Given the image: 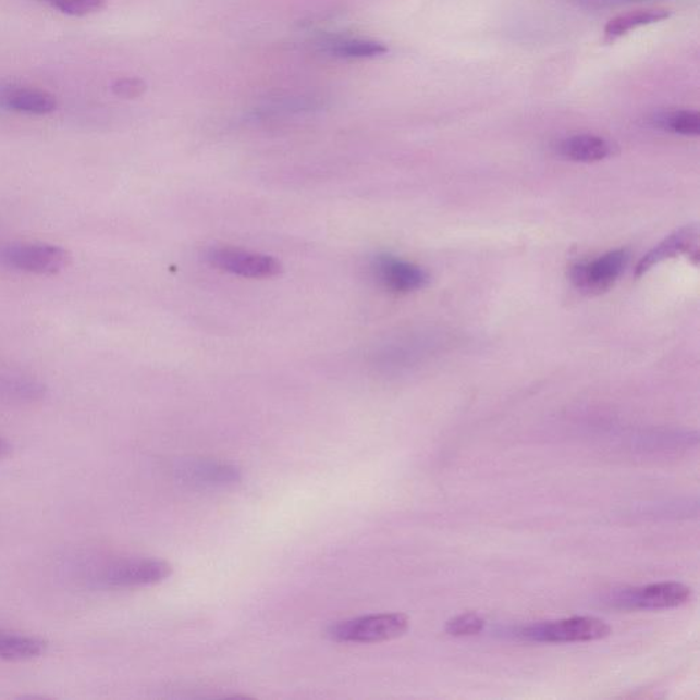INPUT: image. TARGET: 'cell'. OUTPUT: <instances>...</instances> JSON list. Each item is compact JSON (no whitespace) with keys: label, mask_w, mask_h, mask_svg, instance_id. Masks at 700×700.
Instances as JSON below:
<instances>
[{"label":"cell","mask_w":700,"mask_h":700,"mask_svg":"<svg viewBox=\"0 0 700 700\" xmlns=\"http://www.w3.org/2000/svg\"><path fill=\"white\" fill-rule=\"evenodd\" d=\"M372 274L389 292L406 295L420 291L429 282V274L420 266L392 255H379L373 259Z\"/></svg>","instance_id":"9c48e42d"},{"label":"cell","mask_w":700,"mask_h":700,"mask_svg":"<svg viewBox=\"0 0 700 700\" xmlns=\"http://www.w3.org/2000/svg\"><path fill=\"white\" fill-rule=\"evenodd\" d=\"M206 260L216 269L250 280H267L282 271L280 261L272 256L233 247H212Z\"/></svg>","instance_id":"8992f818"},{"label":"cell","mask_w":700,"mask_h":700,"mask_svg":"<svg viewBox=\"0 0 700 700\" xmlns=\"http://www.w3.org/2000/svg\"><path fill=\"white\" fill-rule=\"evenodd\" d=\"M484 619L477 613H465L462 616L449 619L445 630L452 636H474L482 633Z\"/></svg>","instance_id":"ac0fdd59"},{"label":"cell","mask_w":700,"mask_h":700,"mask_svg":"<svg viewBox=\"0 0 700 700\" xmlns=\"http://www.w3.org/2000/svg\"><path fill=\"white\" fill-rule=\"evenodd\" d=\"M692 590L677 581L654 582L616 592L611 598L613 606L627 611H661L687 605Z\"/></svg>","instance_id":"277c9868"},{"label":"cell","mask_w":700,"mask_h":700,"mask_svg":"<svg viewBox=\"0 0 700 700\" xmlns=\"http://www.w3.org/2000/svg\"><path fill=\"white\" fill-rule=\"evenodd\" d=\"M0 107L28 115H47L57 110L56 96L32 88L8 89L0 94Z\"/></svg>","instance_id":"7c38bea8"},{"label":"cell","mask_w":700,"mask_h":700,"mask_svg":"<svg viewBox=\"0 0 700 700\" xmlns=\"http://www.w3.org/2000/svg\"><path fill=\"white\" fill-rule=\"evenodd\" d=\"M0 261L10 269L35 275H57L66 270L72 255L60 245L13 243L0 250Z\"/></svg>","instance_id":"3957f363"},{"label":"cell","mask_w":700,"mask_h":700,"mask_svg":"<svg viewBox=\"0 0 700 700\" xmlns=\"http://www.w3.org/2000/svg\"><path fill=\"white\" fill-rule=\"evenodd\" d=\"M628 261V250H612L601 258L572 267V282L587 295H601L617 282Z\"/></svg>","instance_id":"52a82bcc"},{"label":"cell","mask_w":700,"mask_h":700,"mask_svg":"<svg viewBox=\"0 0 700 700\" xmlns=\"http://www.w3.org/2000/svg\"><path fill=\"white\" fill-rule=\"evenodd\" d=\"M12 452V443H10L7 438L0 437V459L9 457Z\"/></svg>","instance_id":"ffe728a7"},{"label":"cell","mask_w":700,"mask_h":700,"mask_svg":"<svg viewBox=\"0 0 700 700\" xmlns=\"http://www.w3.org/2000/svg\"><path fill=\"white\" fill-rule=\"evenodd\" d=\"M48 650V641L39 636L0 629V660L24 662L40 659Z\"/></svg>","instance_id":"4fadbf2b"},{"label":"cell","mask_w":700,"mask_h":700,"mask_svg":"<svg viewBox=\"0 0 700 700\" xmlns=\"http://www.w3.org/2000/svg\"><path fill=\"white\" fill-rule=\"evenodd\" d=\"M46 2L63 14L85 17L103 10L107 0H46Z\"/></svg>","instance_id":"e0dca14e"},{"label":"cell","mask_w":700,"mask_h":700,"mask_svg":"<svg viewBox=\"0 0 700 700\" xmlns=\"http://www.w3.org/2000/svg\"><path fill=\"white\" fill-rule=\"evenodd\" d=\"M612 629L601 618L581 616L537 623L517 630V638L533 643H586L605 639Z\"/></svg>","instance_id":"7a4b0ae2"},{"label":"cell","mask_w":700,"mask_h":700,"mask_svg":"<svg viewBox=\"0 0 700 700\" xmlns=\"http://www.w3.org/2000/svg\"><path fill=\"white\" fill-rule=\"evenodd\" d=\"M175 478L196 489H223L242 482V469L216 459H185L175 465Z\"/></svg>","instance_id":"ba28073f"},{"label":"cell","mask_w":700,"mask_h":700,"mask_svg":"<svg viewBox=\"0 0 700 700\" xmlns=\"http://www.w3.org/2000/svg\"><path fill=\"white\" fill-rule=\"evenodd\" d=\"M389 48L376 40L366 39H345L334 41L330 46V52L345 60H372V58L383 57L388 53Z\"/></svg>","instance_id":"9a60e30c"},{"label":"cell","mask_w":700,"mask_h":700,"mask_svg":"<svg viewBox=\"0 0 700 700\" xmlns=\"http://www.w3.org/2000/svg\"><path fill=\"white\" fill-rule=\"evenodd\" d=\"M683 255L688 256L689 259H695V263H698L699 229L697 224H687V226L678 229L677 232L671 234L664 242L656 245L653 250H650V253L639 261L635 270V275H644L646 272L661 265L662 261L675 259Z\"/></svg>","instance_id":"30bf717a"},{"label":"cell","mask_w":700,"mask_h":700,"mask_svg":"<svg viewBox=\"0 0 700 700\" xmlns=\"http://www.w3.org/2000/svg\"><path fill=\"white\" fill-rule=\"evenodd\" d=\"M613 144L594 135H575L564 138L557 146L560 157L579 163H594L612 157Z\"/></svg>","instance_id":"8fae6325"},{"label":"cell","mask_w":700,"mask_h":700,"mask_svg":"<svg viewBox=\"0 0 700 700\" xmlns=\"http://www.w3.org/2000/svg\"><path fill=\"white\" fill-rule=\"evenodd\" d=\"M173 574V566L158 558H126L107 565L100 582L110 589H137L159 585Z\"/></svg>","instance_id":"5b68a950"},{"label":"cell","mask_w":700,"mask_h":700,"mask_svg":"<svg viewBox=\"0 0 700 700\" xmlns=\"http://www.w3.org/2000/svg\"><path fill=\"white\" fill-rule=\"evenodd\" d=\"M660 124L676 135L697 137L700 135V115L697 111H673L662 116Z\"/></svg>","instance_id":"2e32d148"},{"label":"cell","mask_w":700,"mask_h":700,"mask_svg":"<svg viewBox=\"0 0 700 700\" xmlns=\"http://www.w3.org/2000/svg\"><path fill=\"white\" fill-rule=\"evenodd\" d=\"M147 84L138 77H125L116 79L112 84V93L121 99L133 100L142 98L147 93Z\"/></svg>","instance_id":"d6986e66"},{"label":"cell","mask_w":700,"mask_h":700,"mask_svg":"<svg viewBox=\"0 0 700 700\" xmlns=\"http://www.w3.org/2000/svg\"><path fill=\"white\" fill-rule=\"evenodd\" d=\"M670 17L671 12L666 9H643L625 13L609 21L605 26V37L607 41H614L628 35L630 30L640 28V26L661 23Z\"/></svg>","instance_id":"5bb4252c"},{"label":"cell","mask_w":700,"mask_h":700,"mask_svg":"<svg viewBox=\"0 0 700 700\" xmlns=\"http://www.w3.org/2000/svg\"><path fill=\"white\" fill-rule=\"evenodd\" d=\"M408 629L409 618L403 613L367 614L329 625L326 638L341 644H372L398 639Z\"/></svg>","instance_id":"6da1fadb"}]
</instances>
